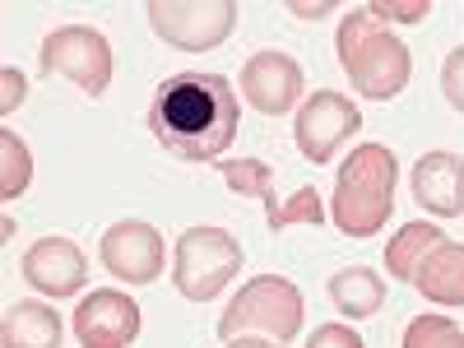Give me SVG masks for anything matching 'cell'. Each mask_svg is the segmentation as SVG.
Returning <instances> with one entry per match:
<instances>
[{
  "label": "cell",
  "mask_w": 464,
  "mask_h": 348,
  "mask_svg": "<svg viewBox=\"0 0 464 348\" xmlns=\"http://www.w3.org/2000/svg\"><path fill=\"white\" fill-rule=\"evenodd\" d=\"M293 223H325V209H321V196H316V186H302V190H293V200H284V209H279V218L269 223L275 232H284V227H293Z\"/></svg>",
  "instance_id": "21"
},
{
  "label": "cell",
  "mask_w": 464,
  "mask_h": 348,
  "mask_svg": "<svg viewBox=\"0 0 464 348\" xmlns=\"http://www.w3.org/2000/svg\"><path fill=\"white\" fill-rule=\"evenodd\" d=\"M98 260L107 265V275H116L130 288H144L163 275V260H168V246L159 237L153 223H140V218H121L102 232V246H98Z\"/></svg>",
  "instance_id": "9"
},
{
  "label": "cell",
  "mask_w": 464,
  "mask_h": 348,
  "mask_svg": "<svg viewBox=\"0 0 464 348\" xmlns=\"http://www.w3.org/2000/svg\"><path fill=\"white\" fill-rule=\"evenodd\" d=\"M0 89H5V93H0V111L10 116V111L24 102L28 84H24V74H19V70H10V65H5V70H0Z\"/></svg>",
  "instance_id": "25"
},
{
  "label": "cell",
  "mask_w": 464,
  "mask_h": 348,
  "mask_svg": "<svg viewBox=\"0 0 464 348\" xmlns=\"http://www.w3.org/2000/svg\"><path fill=\"white\" fill-rule=\"evenodd\" d=\"M74 334L84 348H130L140 334V306L135 297L116 293V288H98L74 306Z\"/></svg>",
  "instance_id": "10"
},
{
  "label": "cell",
  "mask_w": 464,
  "mask_h": 348,
  "mask_svg": "<svg viewBox=\"0 0 464 348\" xmlns=\"http://www.w3.org/2000/svg\"><path fill=\"white\" fill-rule=\"evenodd\" d=\"M302 330V293L297 284L279 275H260L242 284V293L227 302V312L218 316V339H260V343H293Z\"/></svg>",
  "instance_id": "4"
},
{
  "label": "cell",
  "mask_w": 464,
  "mask_h": 348,
  "mask_svg": "<svg viewBox=\"0 0 464 348\" xmlns=\"http://www.w3.org/2000/svg\"><path fill=\"white\" fill-rule=\"evenodd\" d=\"M330 302H334V312H343L348 321H367V316L381 312L385 284H381V275H372L367 265L339 269V275L330 279Z\"/></svg>",
  "instance_id": "16"
},
{
  "label": "cell",
  "mask_w": 464,
  "mask_h": 348,
  "mask_svg": "<svg viewBox=\"0 0 464 348\" xmlns=\"http://www.w3.org/2000/svg\"><path fill=\"white\" fill-rule=\"evenodd\" d=\"M362 126V111L353 107V98H343V93H330L321 89L312 102H306L297 111V121H293V140L302 149V159L306 163H330L334 153L353 140V130Z\"/></svg>",
  "instance_id": "8"
},
{
  "label": "cell",
  "mask_w": 464,
  "mask_h": 348,
  "mask_svg": "<svg viewBox=\"0 0 464 348\" xmlns=\"http://www.w3.org/2000/svg\"><path fill=\"white\" fill-rule=\"evenodd\" d=\"M441 242H446V232H441V227H432V223H404L395 237L385 242V269H391V279L413 284L418 265L428 260V251L441 246Z\"/></svg>",
  "instance_id": "17"
},
{
  "label": "cell",
  "mask_w": 464,
  "mask_h": 348,
  "mask_svg": "<svg viewBox=\"0 0 464 348\" xmlns=\"http://www.w3.org/2000/svg\"><path fill=\"white\" fill-rule=\"evenodd\" d=\"M28 177H33L28 144L14 130H0V200H19Z\"/></svg>",
  "instance_id": "19"
},
{
  "label": "cell",
  "mask_w": 464,
  "mask_h": 348,
  "mask_svg": "<svg viewBox=\"0 0 464 348\" xmlns=\"http://www.w3.org/2000/svg\"><path fill=\"white\" fill-rule=\"evenodd\" d=\"M223 348H275V343H260V339H227Z\"/></svg>",
  "instance_id": "27"
},
{
  "label": "cell",
  "mask_w": 464,
  "mask_h": 348,
  "mask_svg": "<svg viewBox=\"0 0 464 348\" xmlns=\"http://www.w3.org/2000/svg\"><path fill=\"white\" fill-rule=\"evenodd\" d=\"M24 279L47 293V297H74L89 279V265H84V251L74 246L70 237H43L33 242L28 256H24Z\"/></svg>",
  "instance_id": "12"
},
{
  "label": "cell",
  "mask_w": 464,
  "mask_h": 348,
  "mask_svg": "<svg viewBox=\"0 0 464 348\" xmlns=\"http://www.w3.org/2000/svg\"><path fill=\"white\" fill-rule=\"evenodd\" d=\"M37 65L43 74H65L74 80L89 98H102V89L111 84V43L98 33V28H84V24H65L56 33H47L43 52H37Z\"/></svg>",
  "instance_id": "6"
},
{
  "label": "cell",
  "mask_w": 464,
  "mask_h": 348,
  "mask_svg": "<svg viewBox=\"0 0 464 348\" xmlns=\"http://www.w3.org/2000/svg\"><path fill=\"white\" fill-rule=\"evenodd\" d=\"M242 269V242L223 227H186L177 237L172 260V284L186 302H209L218 297L232 275Z\"/></svg>",
  "instance_id": "5"
},
{
  "label": "cell",
  "mask_w": 464,
  "mask_h": 348,
  "mask_svg": "<svg viewBox=\"0 0 464 348\" xmlns=\"http://www.w3.org/2000/svg\"><path fill=\"white\" fill-rule=\"evenodd\" d=\"M306 348H367L348 325H339V321H330V325H321L312 339H306Z\"/></svg>",
  "instance_id": "24"
},
{
  "label": "cell",
  "mask_w": 464,
  "mask_h": 348,
  "mask_svg": "<svg viewBox=\"0 0 464 348\" xmlns=\"http://www.w3.org/2000/svg\"><path fill=\"white\" fill-rule=\"evenodd\" d=\"M0 348H61V316L47 302H14L0 321Z\"/></svg>",
  "instance_id": "15"
},
{
  "label": "cell",
  "mask_w": 464,
  "mask_h": 348,
  "mask_svg": "<svg viewBox=\"0 0 464 348\" xmlns=\"http://www.w3.org/2000/svg\"><path fill=\"white\" fill-rule=\"evenodd\" d=\"M367 14L376 24H422L432 14V0H376L367 5Z\"/></svg>",
  "instance_id": "22"
},
{
  "label": "cell",
  "mask_w": 464,
  "mask_h": 348,
  "mask_svg": "<svg viewBox=\"0 0 464 348\" xmlns=\"http://www.w3.org/2000/svg\"><path fill=\"white\" fill-rule=\"evenodd\" d=\"M297 19H325V14H334V5H330V0H321V5H302V0H293V5H288Z\"/></svg>",
  "instance_id": "26"
},
{
  "label": "cell",
  "mask_w": 464,
  "mask_h": 348,
  "mask_svg": "<svg viewBox=\"0 0 464 348\" xmlns=\"http://www.w3.org/2000/svg\"><path fill=\"white\" fill-rule=\"evenodd\" d=\"M218 168V177L237 190V196H251V200H260L265 205V223H275L279 218V196H275V168L269 163H260V159H218L214 163Z\"/></svg>",
  "instance_id": "18"
},
{
  "label": "cell",
  "mask_w": 464,
  "mask_h": 348,
  "mask_svg": "<svg viewBox=\"0 0 464 348\" xmlns=\"http://www.w3.org/2000/svg\"><path fill=\"white\" fill-rule=\"evenodd\" d=\"M149 135L186 163H218L237 135V89L223 74H168L149 102Z\"/></svg>",
  "instance_id": "1"
},
{
  "label": "cell",
  "mask_w": 464,
  "mask_h": 348,
  "mask_svg": "<svg viewBox=\"0 0 464 348\" xmlns=\"http://www.w3.org/2000/svg\"><path fill=\"white\" fill-rule=\"evenodd\" d=\"M149 28L181 52H214L237 24V0H153Z\"/></svg>",
  "instance_id": "7"
},
{
  "label": "cell",
  "mask_w": 464,
  "mask_h": 348,
  "mask_svg": "<svg viewBox=\"0 0 464 348\" xmlns=\"http://www.w3.org/2000/svg\"><path fill=\"white\" fill-rule=\"evenodd\" d=\"M441 93H446V102L464 116V47H455V52L446 56V65H441Z\"/></svg>",
  "instance_id": "23"
},
{
  "label": "cell",
  "mask_w": 464,
  "mask_h": 348,
  "mask_svg": "<svg viewBox=\"0 0 464 348\" xmlns=\"http://www.w3.org/2000/svg\"><path fill=\"white\" fill-rule=\"evenodd\" d=\"M404 348H464V330L446 316H418L404 330Z\"/></svg>",
  "instance_id": "20"
},
{
  "label": "cell",
  "mask_w": 464,
  "mask_h": 348,
  "mask_svg": "<svg viewBox=\"0 0 464 348\" xmlns=\"http://www.w3.org/2000/svg\"><path fill=\"white\" fill-rule=\"evenodd\" d=\"M339 65H343L348 80H353V89L372 102L400 98L409 74H413L409 47L385 24H376L367 14V5L343 14V24H339Z\"/></svg>",
  "instance_id": "3"
},
{
  "label": "cell",
  "mask_w": 464,
  "mask_h": 348,
  "mask_svg": "<svg viewBox=\"0 0 464 348\" xmlns=\"http://www.w3.org/2000/svg\"><path fill=\"white\" fill-rule=\"evenodd\" d=\"M413 200L437 214V218H459L464 214V159L446 149H432L413 163Z\"/></svg>",
  "instance_id": "13"
},
{
  "label": "cell",
  "mask_w": 464,
  "mask_h": 348,
  "mask_svg": "<svg viewBox=\"0 0 464 348\" xmlns=\"http://www.w3.org/2000/svg\"><path fill=\"white\" fill-rule=\"evenodd\" d=\"M413 288L437 306H464V246L459 242L432 246L428 260L418 265Z\"/></svg>",
  "instance_id": "14"
},
{
  "label": "cell",
  "mask_w": 464,
  "mask_h": 348,
  "mask_svg": "<svg viewBox=\"0 0 464 348\" xmlns=\"http://www.w3.org/2000/svg\"><path fill=\"white\" fill-rule=\"evenodd\" d=\"M242 98L260 116H284L302 98V65L288 52H256L242 65Z\"/></svg>",
  "instance_id": "11"
},
{
  "label": "cell",
  "mask_w": 464,
  "mask_h": 348,
  "mask_svg": "<svg viewBox=\"0 0 464 348\" xmlns=\"http://www.w3.org/2000/svg\"><path fill=\"white\" fill-rule=\"evenodd\" d=\"M400 163L385 144H358L334 177V227L348 237H376L395 209Z\"/></svg>",
  "instance_id": "2"
}]
</instances>
